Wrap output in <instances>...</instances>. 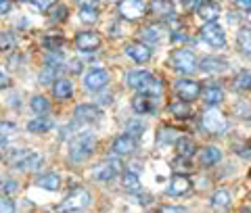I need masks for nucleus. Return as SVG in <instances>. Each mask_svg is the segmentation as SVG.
Segmentation results:
<instances>
[{
	"mask_svg": "<svg viewBox=\"0 0 251 213\" xmlns=\"http://www.w3.org/2000/svg\"><path fill=\"white\" fill-rule=\"evenodd\" d=\"M232 84H234V90H239V92L249 90V88H251V71H247V69L239 71Z\"/></svg>",
	"mask_w": 251,
	"mask_h": 213,
	"instance_id": "nucleus-28",
	"label": "nucleus"
},
{
	"mask_svg": "<svg viewBox=\"0 0 251 213\" xmlns=\"http://www.w3.org/2000/svg\"><path fill=\"white\" fill-rule=\"evenodd\" d=\"M13 48H15V36L9 34V31L0 34V50H13Z\"/></svg>",
	"mask_w": 251,
	"mask_h": 213,
	"instance_id": "nucleus-39",
	"label": "nucleus"
},
{
	"mask_svg": "<svg viewBox=\"0 0 251 213\" xmlns=\"http://www.w3.org/2000/svg\"><path fill=\"white\" fill-rule=\"evenodd\" d=\"M72 92H74V86H72V82H69V80H54L52 82V94L59 100L69 98V96H72Z\"/></svg>",
	"mask_w": 251,
	"mask_h": 213,
	"instance_id": "nucleus-21",
	"label": "nucleus"
},
{
	"mask_svg": "<svg viewBox=\"0 0 251 213\" xmlns=\"http://www.w3.org/2000/svg\"><path fill=\"white\" fill-rule=\"evenodd\" d=\"M211 205H214V207H228L230 205V192L218 190L214 196H211Z\"/></svg>",
	"mask_w": 251,
	"mask_h": 213,
	"instance_id": "nucleus-36",
	"label": "nucleus"
},
{
	"mask_svg": "<svg viewBox=\"0 0 251 213\" xmlns=\"http://www.w3.org/2000/svg\"><path fill=\"white\" fill-rule=\"evenodd\" d=\"M122 167L124 165L120 159H107L105 163H100L92 169V178L99 180V182H109V180H113L122 171Z\"/></svg>",
	"mask_w": 251,
	"mask_h": 213,
	"instance_id": "nucleus-6",
	"label": "nucleus"
},
{
	"mask_svg": "<svg viewBox=\"0 0 251 213\" xmlns=\"http://www.w3.org/2000/svg\"><path fill=\"white\" fill-rule=\"evenodd\" d=\"M176 153H178V157H191L195 155V142L191 140V138H178L176 140Z\"/></svg>",
	"mask_w": 251,
	"mask_h": 213,
	"instance_id": "nucleus-25",
	"label": "nucleus"
},
{
	"mask_svg": "<svg viewBox=\"0 0 251 213\" xmlns=\"http://www.w3.org/2000/svg\"><path fill=\"white\" fill-rule=\"evenodd\" d=\"M226 67V61L224 59H216V57H209V59H203L199 69L205 71V73H218V71H222Z\"/></svg>",
	"mask_w": 251,
	"mask_h": 213,
	"instance_id": "nucleus-22",
	"label": "nucleus"
},
{
	"mask_svg": "<svg viewBox=\"0 0 251 213\" xmlns=\"http://www.w3.org/2000/svg\"><path fill=\"white\" fill-rule=\"evenodd\" d=\"M17 190H19L17 180H11V178L0 180V196H13Z\"/></svg>",
	"mask_w": 251,
	"mask_h": 213,
	"instance_id": "nucleus-31",
	"label": "nucleus"
},
{
	"mask_svg": "<svg viewBox=\"0 0 251 213\" xmlns=\"http://www.w3.org/2000/svg\"><path fill=\"white\" fill-rule=\"evenodd\" d=\"M69 71L77 75V73L82 71V63H80V61H72V63H69Z\"/></svg>",
	"mask_w": 251,
	"mask_h": 213,
	"instance_id": "nucleus-47",
	"label": "nucleus"
},
{
	"mask_svg": "<svg viewBox=\"0 0 251 213\" xmlns=\"http://www.w3.org/2000/svg\"><path fill=\"white\" fill-rule=\"evenodd\" d=\"M6 161H9L11 165H15L17 169H38V165L42 163V157L31 153V151H15L11 155H6Z\"/></svg>",
	"mask_w": 251,
	"mask_h": 213,
	"instance_id": "nucleus-2",
	"label": "nucleus"
},
{
	"mask_svg": "<svg viewBox=\"0 0 251 213\" xmlns=\"http://www.w3.org/2000/svg\"><path fill=\"white\" fill-rule=\"evenodd\" d=\"M38 186L44 188V190H59L61 178L57 176V173H46V176H42L40 180H38Z\"/></svg>",
	"mask_w": 251,
	"mask_h": 213,
	"instance_id": "nucleus-26",
	"label": "nucleus"
},
{
	"mask_svg": "<svg viewBox=\"0 0 251 213\" xmlns=\"http://www.w3.org/2000/svg\"><path fill=\"white\" fill-rule=\"evenodd\" d=\"M80 4H82V6H97L99 0H80Z\"/></svg>",
	"mask_w": 251,
	"mask_h": 213,
	"instance_id": "nucleus-50",
	"label": "nucleus"
},
{
	"mask_svg": "<svg viewBox=\"0 0 251 213\" xmlns=\"http://www.w3.org/2000/svg\"><path fill=\"white\" fill-rule=\"evenodd\" d=\"M161 34H163V29L159 25H147V27L140 29V38H143L145 42H151V44L159 42L161 40Z\"/></svg>",
	"mask_w": 251,
	"mask_h": 213,
	"instance_id": "nucleus-24",
	"label": "nucleus"
},
{
	"mask_svg": "<svg viewBox=\"0 0 251 213\" xmlns=\"http://www.w3.org/2000/svg\"><path fill=\"white\" fill-rule=\"evenodd\" d=\"M49 17L52 23H57V21H63L67 17V9H65V4H52L50 9H49Z\"/></svg>",
	"mask_w": 251,
	"mask_h": 213,
	"instance_id": "nucleus-35",
	"label": "nucleus"
},
{
	"mask_svg": "<svg viewBox=\"0 0 251 213\" xmlns=\"http://www.w3.org/2000/svg\"><path fill=\"white\" fill-rule=\"evenodd\" d=\"M249 21H251V15H249Z\"/></svg>",
	"mask_w": 251,
	"mask_h": 213,
	"instance_id": "nucleus-52",
	"label": "nucleus"
},
{
	"mask_svg": "<svg viewBox=\"0 0 251 213\" xmlns=\"http://www.w3.org/2000/svg\"><path fill=\"white\" fill-rule=\"evenodd\" d=\"M13 9V2L11 0H0V15H6Z\"/></svg>",
	"mask_w": 251,
	"mask_h": 213,
	"instance_id": "nucleus-45",
	"label": "nucleus"
},
{
	"mask_svg": "<svg viewBox=\"0 0 251 213\" xmlns=\"http://www.w3.org/2000/svg\"><path fill=\"white\" fill-rule=\"evenodd\" d=\"M174 92L186 102L197 100V96L201 94V84L195 82V80H178L174 84Z\"/></svg>",
	"mask_w": 251,
	"mask_h": 213,
	"instance_id": "nucleus-9",
	"label": "nucleus"
},
{
	"mask_svg": "<svg viewBox=\"0 0 251 213\" xmlns=\"http://www.w3.org/2000/svg\"><path fill=\"white\" fill-rule=\"evenodd\" d=\"M15 205L11 203L9 196H0V211H13Z\"/></svg>",
	"mask_w": 251,
	"mask_h": 213,
	"instance_id": "nucleus-43",
	"label": "nucleus"
},
{
	"mask_svg": "<svg viewBox=\"0 0 251 213\" xmlns=\"http://www.w3.org/2000/svg\"><path fill=\"white\" fill-rule=\"evenodd\" d=\"M149 11H151L153 17H172L174 15V2L172 0H153L151 6H149Z\"/></svg>",
	"mask_w": 251,
	"mask_h": 213,
	"instance_id": "nucleus-15",
	"label": "nucleus"
},
{
	"mask_svg": "<svg viewBox=\"0 0 251 213\" xmlns=\"http://www.w3.org/2000/svg\"><path fill=\"white\" fill-rule=\"evenodd\" d=\"M234 4L243 11H251V0H234Z\"/></svg>",
	"mask_w": 251,
	"mask_h": 213,
	"instance_id": "nucleus-46",
	"label": "nucleus"
},
{
	"mask_svg": "<svg viewBox=\"0 0 251 213\" xmlns=\"http://www.w3.org/2000/svg\"><path fill=\"white\" fill-rule=\"evenodd\" d=\"M75 46H77V50H82V52H92L100 46V36L94 34V31H82V34H77V38H75Z\"/></svg>",
	"mask_w": 251,
	"mask_h": 213,
	"instance_id": "nucleus-12",
	"label": "nucleus"
},
{
	"mask_svg": "<svg viewBox=\"0 0 251 213\" xmlns=\"http://www.w3.org/2000/svg\"><path fill=\"white\" fill-rule=\"evenodd\" d=\"M31 4H34L38 11H49L54 4V0H31Z\"/></svg>",
	"mask_w": 251,
	"mask_h": 213,
	"instance_id": "nucleus-41",
	"label": "nucleus"
},
{
	"mask_svg": "<svg viewBox=\"0 0 251 213\" xmlns=\"http://www.w3.org/2000/svg\"><path fill=\"white\" fill-rule=\"evenodd\" d=\"M220 159H222V153H220V148L216 146H205L201 151V165H216Z\"/></svg>",
	"mask_w": 251,
	"mask_h": 213,
	"instance_id": "nucleus-23",
	"label": "nucleus"
},
{
	"mask_svg": "<svg viewBox=\"0 0 251 213\" xmlns=\"http://www.w3.org/2000/svg\"><path fill=\"white\" fill-rule=\"evenodd\" d=\"M126 54H128L130 59H134L136 63H147L149 59H151V48L143 42H136V44L126 46Z\"/></svg>",
	"mask_w": 251,
	"mask_h": 213,
	"instance_id": "nucleus-13",
	"label": "nucleus"
},
{
	"mask_svg": "<svg viewBox=\"0 0 251 213\" xmlns=\"http://www.w3.org/2000/svg\"><path fill=\"white\" fill-rule=\"evenodd\" d=\"M237 42H239V48H241L243 52L251 54V29H249V27H241V29H239Z\"/></svg>",
	"mask_w": 251,
	"mask_h": 213,
	"instance_id": "nucleus-27",
	"label": "nucleus"
},
{
	"mask_svg": "<svg viewBox=\"0 0 251 213\" xmlns=\"http://www.w3.org/2000/svg\"><path fill=\"white\" fill-rule=\"evenodd\" d=\"M186 36L182 34V31H174V36H172V42H184Z\"/></svg>",
	"mask_w": 251,
	"mask_h": 213,
	"instance_id": "nucleus-48",
	"label": "nucleus"
},
{
	"mask_svg": "<svg viewBox=\"0 0 251 213\" xmlns=\"http://www.w3.org/2000/svg\"><path fill=\"white\" fill-rule=\"evenodd\" d=\"M31 109H34L38 115H42V113H49L50 105H49V100H46L44 96H34L31 98Z\"/></svg>",
	"mask_w": 251,
	"mask_h": 213,
	"instance_id": "nucleus-38",
	"label": "nucleus"
},
{
	"mask_svg": "<svg viewBox=\"0 0 251 213\" xmlns=\"http://www.w3.org/2000/svg\"><path fill=\"white\" fill-rule=\"evenodd\" d=\"M80 19L82 23H94L99 19V11H97V6H82V11H80Z\"/></svg>",
	"mask_w": 251,
	"mask_h": 213,
	"instance_id": "nucleus-37",
	"label": "nucleus"
},
{
	"mask_svg": "<svg viewBox=\"0 0 251 213\" xmlns=\"http://www.w3.org/2000/svg\"><path fill=\"white\" fill-rule=\"evenodd\" d=\"M161 211H168V213H174V211H186L184 207H161Z\"/></svg>",
	"mask_w": 251,
	"mask_h": 213,
	"instance_id": "nucleus-51",
	"label": "nucleus"
},
{
	"mask_svg": "<svg viewBox=\"0 0 251 213\" xmlns=\"http://www.w3.org/2000/svg\"><path fill=\"white\" fill-rule=\"evenodd\" d=\"M143 132H145V121L143 119H132V121H128V125H126V134H130L132 138L143 136Z\"/></svg>",
	"mask_w": 251,
	"mask_h": 213,
	"instance_id": "nucleus-32",
	"label": "nucleus"
},
{
	"mask_svg": "<svg viewBox=\"0 0 251 213\" xmlns=\"http://www.w3.org/2000/svg\"><path fill=\"white\" fill-rule=\"evenodd\" d=\"M145 11H147L145 0H122L120 2V13L124 19H130V21L140 19L145 15Z\"/></svg>",
	"mask_w": 251,
	"mask_h": 213,
	"instance_id": "nucleus-10",
	"label": "nucleus"
},
{
	"mask_svg": "<svg viewBox=\"0 0 251 213\" xmlns=\"http://www.w3.org/2000/svg\"><path fill=\"white\" fill-rule=\"evenodd\" d=\"M170 61H172V67L182 75H188L197 69V59H195V54L188 52V50H176L174 54H172Z\"/></svg>",
	"mask_w": 251,
	"mask_h": 213,
	"instance_id": "nucleus-4",
	"label": "nucleus"
},
{
	"mask_svg": "<svg viewBox=\"0 0 251 213\" xmlns=\"http://www.w3.org/2000/svg\"><path fill=\"white\" fill-rule=\"evenodd\" d=\"M157 107H159V100H157L155 94H145V92H138L134 98H132V109L140 115H147V113H155Z\"/></svg>",
	"mask_w": 251,
	"mask_h": 213,
	"instance_id": "nucleus-8",
	"label": "nucleus"
},
{
	"mask_svg": "<svg viewBox=\"0 0 251 213\" xmlns=\"http://www.w3.org/2000/svg\"><path fill=\"white\" fill-rule=\"evenodd\" d=\"M99 109L97 107H92V105H77L75 107V113H74V117L77 121H97L99 119Z\"/></svg>",
	"mask_w": 251,
	"mask_h": 213,
	"instance_id": "nucleus-18",
	"label": "nucleus"
},
{
	"mask_svg": "<svg viewBox=\"0 0 251 213\" xmlns=\"http://www.w3.org/2000/svg\"><path fill=\"white\" fill-rule=\"evenodd\" d=\"M201 123H203V128H205L209 134H222L228 130V121H226V117L216 111L214 107H209L205 113H203L201 117Z\"/></svg>",
	"mask_w": 251,
	"mask_h": 213,
	"instance_id": "nucleus-3",
	"label": "nucleus"
},
{
	"mask_svg": "<svg viewBox=\"0 0 251 213\" xmlns=\"http://www.w3.org/2000/svg\"><path fill=\"white\" fill-rule=\"evenodd\" d=\"M157 140H159V142H168V140H176V132H174V130H170V128H166V130H163V132L159 134V136H157Z\"/></svg>",
	"mask_w": 251,
	"mask_h": 213,
	"instance_id": "nucleus-42",
	"label": "nucleus"
},
{
	"mask_svg": "<svg viewBox=\"0 0 251 213\" xmlns=\"http://www.w3.org/2000/svg\"><path fill=\"white\" fill-rule=\"evenodd\" d=\"M94 144H97V140H94L90 132H80L72 140V146H69V161L80 163L84 159H88L94 151Z\"/></svg>",
	"mask_w": 251,
	"mask_h": 213,
	"instance_id": "nucleus-1",
	"label": "nucleus"
},
{
	"mask_svg": "<svg viewBox=\"0 0 251 213\" xmlns=\"http://www.w3.org/2000/svg\"><path fill=\"white\" fill-rule=\"evenodd\" d=\"M109 82V73L105 69H92L86 73L84 77V84H86V88L92 90V92H99V90H103L105 86Z\"/></svg>",
	"mask_w": 251,
	"mask_h": 213,
	"instance_id": "nucleus-11",
	"label": "nucleus"
},
{
	"mask_svg": "<svg viewBox=\"0 0 251 213\" xmlns=\"http://www.w3.org/2000/svg\"><path fill=\"white\" fill-rule=\"evenodd\" d=\"M61 36H49V38H44V46H46V48H49V50H59V46H61Z\"/></svg>",
	"mask_w": 251,
	"mask_h": 213,
	"instance_id": "nucleus-40",
	"label": "nucleus"
},
{
	"mask_svg": "<svg viewBox=\"0 0 251 213\" xmlns=\"http://www.w3.org/2000/svg\"><path fill=\"white\" fill-rule=\"evenodd\" d=\"M201 94H203V102H205L207 107H216L224 100V92H222V88H218V86H205V88L201 90Z\"/></svg>",
	"mask_w": 251,
	"mask_h": 213,
	"instance_id": "nucleus-17",
	"label": "nucleus"
},
{
	"mask_svg": "<svg viewBox=\"0 0 251 213\" xmlns=\"http://www.w3.org/2000/svg\"><path fill=\"white\" fill-rule=\"evenodd\" d=\"M201 38L205 40L209 46H214V48H222V46L226 44V34L224 29L216 25L214 21H207L205 25L201 27Z\"/></svg>",
	"mask_w": 251,
	"mask_h": 213,
	"instance_id": "nucleus-7",
	"label": "nucleus"
},
{
	"mask_svg": "<svg viewBox=\"0 0 251 213\" xmlns=\"http://www.w3.org/2000/svg\"><path fill=\"white\" fill-rule=\"evenodd\" d=\"M136 151V140L130 136V134H124V136L115 138L113 142V153L115 155H132Z\"/></svg>",
	"mask_w": 251,
	"mask_h": 213,
	"instance_id": "nucleus-14",
	"label": "nucleus"
},
{
	"mask_svg": "<svg viewBox=\"0 0 251 213\" xmlns=\"http://www.w3.org/2000/svg\"><path fill=\"white\" fill-rule=\"evenodd\" d=\"M9 84H11L9 77H6L4 73H0V88H6V86H9Z\"/></svg>",
	"mask_w": 251,
	"mask_h": 213,
	"instance_id": "nucleus-49",
	"label": "nucleus"
},
{
	"mask_svg": "<svg viewBox=\"0 0 251 213\" xmlns=\"http://www.w3.org/2000/svg\"><path fill=\"white\" fill-rule=\"evenodd\" d=\"M197 13L203 21H216L218 15H220V6L216 2H211V0H205V2L197 9Z\"/></svg>",
	"mask_w": 251,
	"mask_h": 213,
	"instance_id": "nucleus-20",
	"label": "nucleus"
},
{
	"mask_svg": "<svg viewBox=\"0 0 251 213\" xmlns=\"http://www.w3.org/2000/svg\"><path fill=\"white\" fill-rule=\"evenodd\" d=\"M188 188H191V180H188L186 176H182V173H176L174 178H172V182L168 186V194L170 196H180L188 192Z\"/></svg>",
	"mask_w": 251,
	"mask_h": 213,
	"instance_id": "nucleus-16",
	"label": "nucleus"
},
{
	"mask_svg": "<svg viewBox=\"0 0 251 213\" xmlns=\"http://www.w3.org/2000/svg\"><path fill=\"white\" fill-rule=\"evenodd\" d=\"M161 90H163V86H161V80H157V77H151L143 88H140L138 92H145V94H155V96H159L161 94Z\"/></svg>",
	"mask_w": 251,
	"mask_h": 213,
	"instance_id": "nucleus-33",
	"label": "nucleus"
},
{
	"mask_svg": "<svg viewBox=\"0 0 251 213\" xmlns=\"http://www.w3.org/2000/svg\"><path fill=\"white\" fill-rule=\"evenodd\" d=\"M50 128H52V123H50V119H46V117H36V119H31L27 123V130L31 134H40V132H46Z\"/></svg>",
	"mask_w": 251,
	"mask_h": 213,
	"instance_id": "nucleus-29",
	"label": "nucleus"
},
{
	"mask_svg": "<svg viewBox=\"0 0 251 213\" xmlns=\"http://www.w3.org/2000/svg\"><path fill=\"white\" fill-rule=\"evenodd\" d=\"M151 73L149 71H130L128 75H126V82H128V86H132V88H136V90H140L143 86L151 80Z\"/></svg>",
	"mask_w": 251,
	"mask_h": 213,
	"instance_id": "nucleus-19",
	"label": "nucleus"
},
{
	"mask_svg": "<svg viewBox=\"0 0 251 213\" xmlns=\"http://www.w3.org/2000/svg\"><path fill=\"white\" fill-rule=\"evenodd\" d=\"M203 2H205V0H184V6L188 11H197Z\"/></svg>",
	"mask_w": 251,
	"mask_h": 213,
	"instance_id": "nucleus-44",
	"label": "nucleus"
},
{
	"mask_svg": "<svg viewBox=\"0 0 251 213\" xmlns=\"http://www.w3.org/2000/svg\"><path fill=\"white\" fill-rule=\"evenodd\" d=\"M170 111L174 113L176 117H180V119H186L188 115H191V109H188V102L186 100H176V102H172L170 105Z\"/></svg>",
	"mask_w": 251,
	"mask_h": 213,
	"instance_id": "nucleus-30",
	"label": "nucleus"
},
{
	"mask_svg": "<svg viewBox=\"0 0 251 213\" xmlns=\"http://www.w3.org/2000/svg\"><path fill=\"white\" fill-rule=\"evenodd\" d=\"M124 188L128 192H138L140 190V180L136 173H124Z\"/></svg>",
	"mask_w": 251,
	"mask_h": 213,
	"instance_id": "nucleus-34",
	"label": "nucleus"
},
{
	"mask_svg": "<svg viewBox=\"0 0 251 213\" xmlns=\"http://www.w3.org/2000/svg\"><path fill=\"white\" fill-rule=\"evenodd\" d=\"M90 205V192L86 188H75V190L67 196L65 201L59 205L61 211H80Z\"/></svg>",
	"mask_w": 251,
	"mask_h": 213,
	"instance_id": "nucleus-5",
	"label": "nucleus"
}]
</instances>
